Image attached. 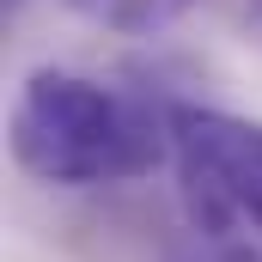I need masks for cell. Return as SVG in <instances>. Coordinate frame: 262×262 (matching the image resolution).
Returning a JSON list of instances; mask_svg holds the SVG:
<instances>
[{
    "label": "cell",
    "instance_id": "6da1fadb",
    "mask_svg": "<svg viewBox=\"0 0 262 262\" xmlns=\"http://www.w3.org/2000/svg\"><path fill=\"white\" fill-rule=\"evenodd\" d=\"M6 146L18 171L49 189H98L146 177L171 152V122L146 98L92 73L31 67L6 116Z\"/></svg>",
    "mask_w": 262,
    "mask_h": 262
},
{
    "label": "cell",
    "instance_id": "7a4b0ae2",
    "mask_svg": "<svg viewBox=\"0 0 262 262\" xmlns=\"http://www.w3.org/2000/svg\"><path fill=\"white\" fill-rule=\"evenodd\" d=\"M189 226L213 244H262V122L213 104H165Z\"/></svg>",
    "mask_w": 262,
    "mask_h": 262
},
{
    "label": "cell",
    "instance_id": "3957f363",
    "mask_svg": "<svg viewBox=\"0 0 262 262\" xmlns=\"http://www.w3.org/2000/svg\"><path fill=\"white\" fill-rule=\"evenodd\" d=\"M226 12L238 18V31H244L250 43H262V0H226Z\"/></svg>",
    "mask_w": 262,
    "mask_h": 262
},
{
    "label": "cell",
    "instance_id": "277c9868",
    "mask_svg": "<svg viewBox=\"0 0 262 262\" xmlns=\"http://www.w3.org/2000/svg\"><path fill=\"white\" fill-rule=\"evenodd\" d=\"M220 262H262V244H220Z\"/></svg>",
    "mask_w": 262,
    "mask_h": 262
}]
</instances>
